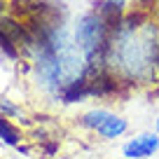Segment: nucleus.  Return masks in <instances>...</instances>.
<instances>
[{"label":"nucleus","instance_id":"3","mask_svg":"<svg viewBox=\"0 0 159 159\" xmlns=\"http://www.w3.org/2000/svg\"><path fill=\"white\" fill-rule=\"evenodd\" d=\"M159 150V136L157 134H140L131 138L124 145V157L126 159H145Z\"/></svg>","mask_w":159,"mask_h":159},{"label":"nucleus","instance_id":"7","mask_svg":"<svg viewBox=\"0 0 159 159\" xmlns=\"http://www.w3.org/2000/svg\"><path fill=\"white\" fill-rule=\"evenodd\" d=\"M0 140H5L7 145H19L21 134L16 131V126L10 124V119L5 115H0Z\"/></svg>","mask_w":159,"mask_h":159},{"label":"nucleus","instance_id":"8","mask_svg":"<svg viewBox=\"0 0 159 159\" xmlns=\"http://www.w3.org/2000/svg\"><path fill=\"white\" fill-rule=\"evenodd\" d=\"M154 14H157V21H159V0H157V5H154Z\"/></svg>","mask_w":159,"mask_h":159},{"label":"nucleus","instance_id":"6","mask_svg":"<svg viewBox=\"0 0 159 159\" xmlns=\"http://www.w3.org/2000/svg\"><path fill=\"white\" fill-rule=\"evenodd\" d=\"M110 117V112L105 108H96V110H89L87 115H82L80 119V124L84 126V129H91V131H98V126L103 124L105 119Z\"/></svg>","mask_w":159,"mask_h":159},{"label":"nucleus","instance_id":"1","mask_svg":"<svg viewBox=\"0 0 159 159\" xmlns=\"http://www.w3.org/2000/svg\"><path fill=\"white\" fill-rule=\"evenodd\" d=\"M105 70L124 84L152 82L159 75V21H148L143 12L122 16L110 33Z\"/></svg>","mask_w":159,"mask_h":159},{"label":"nucleus","instance_id":"4","mask_svg":"<svg viewBox=\"0 0 159 159\" xmlns=\"http://www.w3.org/2000/svg\"><path fill=\"white\" fill-rule=\"evenodd\" d=\"M126 129H129L126 119H122V117H117V115L110 112V117L98 126V131H96V134H98L101 138H105V140H112V138H119L122 134H126Z\"/></svg>","mask_w":159,"mask_h":159},{"label":"nucleus","instance_id":"5","mask_svg":"<svg viewBox=\"0 0 159 159\" xmlns=\"http://www.w3.org/2000/svg\"><path fill=\"white\" fill-rule=\"evenodd\" d=\"M96 7H98V10L112 21V26H115L122 16H124V12H126V0H98V5H96Z\"/></svg>","mask_w":159,"mask_h":159},{"label":"nucleus","instance_id":"9","mask_svg":"<svg viewBox=\"0 0 159 159\" xmlns=\"http://www.w3.org/2000/svg\"><path fill=\"white\" fill-rule=\"evenodd\" d=\"M157 131H159V119H157Z\"/></svg>","mask_w":159,"mask_h":159},{"label":"nucleus","instance_id":"2","mask_svg":"<svg viewBox=\"0 0 159 159\" xmlns=\"http://www.w3.org/2000/svg\"><path fill=\"white\" fill-rule=\"evenodd\" d=\"M110 33H112V21L98 7L84 12L77 19L73 40L87 61V80L105 70V49L110 42Z\"/></svg>","mask_w":159,"mask_h":159}]
</instances>
